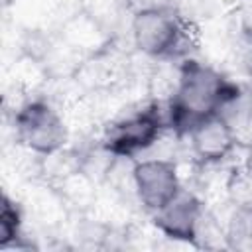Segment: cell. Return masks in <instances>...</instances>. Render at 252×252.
I'll return each instance as SVG.
<instances>
[{
	"instance_id": "1",
	"label": "cell",
	"mask_w": 252,
	"mask_h": 252,
	"mask_svg": "<svg viewBox=\"0 0 252 252\" xmlns=\"http://www.w3.org/2000/svg\"><path fill=\"white\" fill-rule=\"evenodd\" d=\"M236 85L209 61L197 57L183 59L179 89L167 102V128L187 136L195 124L219 112Z\"/></svg>"
},
{
	"instance_id": "2",
	"label": "cell",
	"mask_w": 252,
	"mask_h": 252,
	"mask_svg": "<svg viewBox=\"0 0 252 252\" xmlns=\"http://www.w3.org/2000/svg\"><path fill=\"white\" fill-rule=\"evenodd\" d=\"M167 128V102H142L126 106L102 130V144L114 156L142 158L146 150Z\"/></svg>"
},
{
	"instance_id": "3",
	"label": "cell",
	"mask_w": 252,
	"mask_h": 252,
	"mask_svg": "<svg viewBox=\"0 0 252 252\" xmlns=\"http://www.w3.org/2000/svg\"><path fill=\"white\" fill-rule=\"evenodd\" d=\"M8 118L12 122L14 138L37 154L55 152L71 142L61 110L41 94L30 98L16 114Z\"/></svg>"
},
{
	"instance_id": "4",
	"label": "cell",
	"mask_w": 252,
	"mask_h": 252,
	"mask_svg": "<svg viewBox=\"0 0 252 252\" xmlns=\"http://www.w3.org/2000/svg\"><path fill=\"white\" fill-rule=\"evenodd\" d=\"M134 179H136V193L140 205L148 215L163 207L181 189L175 161L169 159H156V158L136 159Z\"/></svg>"
},
{
	"instance_id": "5",
	"label": "cell",
	"mask_w": 252,
	"mask_h": 252,
	"mask_svg": "<svg viewBox=\"0 0 252 252\" xmlns=\"http://www.w3.org/2000/svg\"><path fill=\"white\" fill-rule=\"evenodd\" d=\"M203 207H205V201L195 191L181 187L163 207L154 211L150 215V219L161 234H165L169 238L193 242L195 226H197Z\"/></svg>"
},
{
	"instance_id": "6",
	"label": "cell",
	"mask_w": 252,
	"mask_h": 252,
	"mask_svg": "<svg viewBox=\"0 0 252 252\" xmlns=\"http://www.w3.org/2000/svg\"><path fill=\"white\" fill-rule=\"evenodd\" d=\"M187 138L195 159L201 163H224L238 148L230 126L220 114H213L195 124Z\"/></svg>"
},
{
	"instance_id": "7",
	"label": "cell",
	"mask_w": 252,
	"mask_h": 252,
	"mask_svg": "<svg viewBox=\"0 0 252 252\" xmlns=\"http://www.w3.org/2000/svg\"><path fill=\"white\" fill-rule=\"evenodd\" d=\"M57 33L85 57L94 55L114 43V35L104 26H100L96 20H93L89 14H85L83 10L69 16L57 28Z\"/></svg>"
},
{
	"instance_id": "8",
	"label": "cell",
	"mask_w": 252,
	"mask_h": 252,
	"mask_svg": "<svg viewBox=\"0 0 252 252\" xmlns=\"http://www.w3.org/2000/svg\"><path fill=\"white\" fill-rule=\"evenodd\" d=\"M53 187L59 191L67 209L77 215L91 213V209L98 197V191H100V183L94 177H91L85 169H79V171L67 175L63 181H59Z\"/></svg>"
},
{
	"instance_id": "9",
	"label": "cell",
	"mask_w": 252,
	"mask_h": 252,
	"mask_svg": "<svg viewBox=\"0 0 252 252\" xmlns=\"http://www.w3.org/2000/svg\"><path fill=\"white\" fill-rule=\"evenodd\" d=\"M87 57L83 53H79L71 43H67L55 30L51 33L49 45L39 61L49 79H65V77H75L77 69L81 67V63Z\"/></svg>"
},
{
	"instance_id": "10",
	"label": "cell",
	"mask_w": 252,
	"mask_h": 252,
	"mask_svg": "<svg viewBox=\"0 0 252 252\" xmlns=\"http://www.w3.org/2000/svg\"><path fill=\"white\" fill-rule=\"evenodd\" d=\"M181 83V61L154 59L148 75V98L154 102H169Z\"/></svg>"
},
{
	"instance_id": "11",
	"label": "cell",
	"mask_w": 252,
	"mask_h": 252,
	"mask_svg": "<svg viewBox=\"0 0 252 252\" xmlns=\"http://www.w3.org/2000/svg\"><path fill=\"white\" fill-rule=\"evenodd\" d=\"M79 169H83V154L75 142H69L67 146L55 152L41 154V177L39 179L49 185H57L67 175Z\"/></svg>"
},
{
	"instance_id": "12",
	"label": "cell",
	"mask_w": 252,
	"mask_h": 252,
	"mask_svg": "<svg viewBox=\"0 0 252 252\" xmlns=\"http://www.w3.org/2000/svg\"><path fill=\"white\" fill-rule=\"evenodd\" d=\"M193 242H195L197 250H220V248L222 250H230L228 248V240H226L224 222L207 205L203 207L201 217L197 220Z\"/></svg>"
},
{
	"instance_id": "13",
	"label": "cell",
	"mask_w": 252,
	"mask_h": 252,
	"mask_svg": "<svg viewBox=\"0 0 252 252\" xmlns=\"http://www.w3.org/2000/svg\"><path fill=\"white\" fill-rule=\"evenodd\" d=\"M26 211L18 197H12L6 189L2 195V213H0V250L24 236Z\"/></svg>"
},
{
	"instance_id": "14",
	"label": "cell",
	"mask_w": 252,
	"mask_h": 252,
	"mask_svg": "<svg viewBox=\"0 0 252 252\" xmlns=\"http://www.w3.org/2000/svg\"><path fill=\"white\" fill-rule=\"evenodd\" d=\"M224 230L230 250H252V207L232 205Z\"/></svg>"
},
{
	"instance_id": "15",
	"label": "cell",
	"mask_w": 252,
	"mask_h": 252,
	"mask_svg": "<svg viewBox=\"0 0 252 252\" xmlns=\"http://www.w3.org/2000/svg\"><path fill=\"white\" fill-rule=\"evenodd\" d=\"M224 197L236 207H252V165L240 161L228 167L224 181Z\"/></svg>"
},
{
	"instance_id": "16",
	"label": "cell",
	"mask_w": 252,
	"mask_h": 252,
	"mask_svg": "<svg viewBox=\"0 0 252 252\" xmlns=\"http://www.w3.org/2000/svg\"><path fill=\"white\" fill-rule=\"evenodd\" d=\"M230 63H234L244 77H252V33H236Z\"/></svg>"
},
{
	"instance_id": "17",
	"label": "cell",
	"mask_w": 252,
	"mask_h": 252,
	"mask_svg": "<svg viewBox=\"0 0 252 252\" xmlns=\"http://www.w3.org/2000/svg\"><path fill=\"white\" fill-rule=\"evenodd\" d=\"M134 12L144 8H177V0H130Z\"/></svg>"
},
{
	"instance_id": "18",
	"label": "cell",
	"mask_w": 252,
	"mask_h": 252,
	"mask_svg": "<svg viewBox=\"0 0 252 252\" xmlns=\"http://www.w3.org/2000/svg\"><path fill=\"white\" fill-rule=\"evenodd\" d=\"M244 161H246L248 165H252V150H246V158H244Z\"/></svg>"
},
{
	"instance_id": "19",
	"label": "cell",
	"mask_w": 252,
	"mask_h": 252,
	"mask_svg": "<svg viewBox=\"0 0 252 252\" xmlns=\"http://www.w3.org/2000/svg\"><path fill=\"white\" fill-rule=\"evenodd\" d=\"M244 85H246V89L252 93V77H246V83H244Z\"/></svg>"
}]
</instances>
